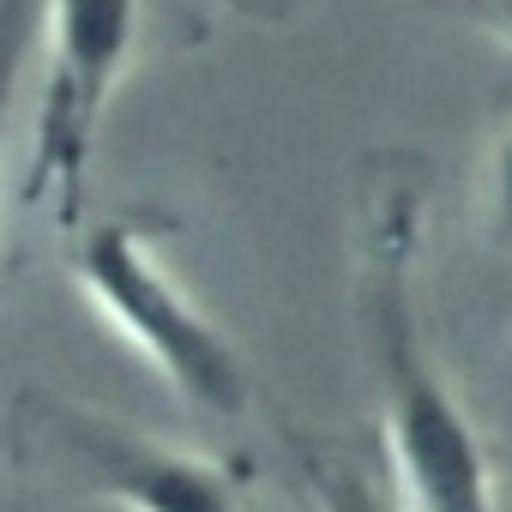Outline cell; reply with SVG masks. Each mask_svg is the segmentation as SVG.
I'll return each mask as SVG.
<instances>
[{
	"mask_svg": "<svg viewBox=\"0 0 512 512\" xmlns=\"http://www.w3.org/2000/svg\"><path fill=\"white\" fill-rule=\"evenodd\" d=\"M482 193H488V223L512 241V127L488 145V169H482Z\"/></svg>",
	"mask_w": 512,
	"mask_h": 512,
	"instance_id": "8992f818",
	"label": "cell"
},
{
	"mask_svg": "<svg viewBox=\"0 0 512 512\" xmlns=\"http://www.w3.org/2000/svg\"><path fill=\"white\" fill-rule=\"evenodd\" d=\"M386 181L368 187L362 211V344L380 386V428L392 446V476L410 512H494L488 446L446 386L422 338V308L410 290L416 260V169L380 163Z\"/></svg>",
	"mask_w": 512,
	"mask_h": 512,
	"instance_id": "6da1fadb",
	"label": "cell"
},
{
	"mask_svg": "<svg viewBox=\"0 0 512 512\" xmlns=\"http://www.w3.org/2000/svg\"><path fill=\"white\" fill-rule=\"evenodd\" d=\"M302 488H308V512H410L398 488H380V476H368L362 464L314 446H302Z\"/></svg>",
	"mask_w": 512,
	"mask_h": 512,
	"instance_id": "5b68a950",
	"label": "cell"
},
{
	"mask_svg": "<svg viewBox=\"0 0 512 512\" xmlns=\"http://www.w3.org/2000/svg\"><path fill=\"white\" fill-rule=\"evenodd\" d=\"M43 7L37 0H7V43H13V61H25V37H31V19Z\"/></svg>",
	"mask_w": 512,
	"mask_h": 512,
	"instance_id": "ba28073f",
	"label": "cell"
},
{
	"mask_svg": "<svg viewBox=\"0 0 512 512\" xmlns=\"http://www.w3.org/2000/svg\"><path fill=\"white\" fill-rule=\"evenodd\" d=\"M13 446L49 482L109 500L121 512H247L241 476L205 452L169 446L109 410L25 392L13 410Z\"/></svg>",
	"mask_w": 512,
	"mask_h": 512,
	"instance_id": "3957f363",
	"label": "cell"
},
{
	"mask_svg": "<svg viewBox=\"0 0 512 512\" xmlns=\"http://www.w3.org/2000/svg\"><path fill=\"white\" fill-rule=\"evenodd\" d=\"M67 278L103 314V326L193 410L241 416L247 410V362L223 338V326L163 272L151 229L139 217H97L67 229Z\"/></svg>",
	"mask_w": 512,
	"mask_h": 512,
	"instance_id": "7a4b0ae2",
	"label": "cell"
},
{
	"mask_svg": "<svg viewBox=\"0 0 512 512\" xmlns=\"http://www.w3.org/2000/svg\"><path fill=\"white\" fill-rule=\"evenodd\" d=\"M37 25H43V85L31 109L25 199L49 211L61 229H79L103 109L133 67L139 0H43Z\"/></svg>",
	"mask_w": 512,
	"mask_h": 512,
	"instance_id": "277c9868",
	"label": "cell"
},
{
	"mask_svg": "<svg viewBox=\"0 0 512 512\" xmlns=\"http://www.w3.org/2000/svg\"><path fill=\"white\" fill-rule=\"evenodd\" d=\"M452 7H458L464 19H476L488 37H500V43L512 49V0H452Z\"/></svg>",
	"mask_w": 512,
	"mask_h": 512,
	"instance_id": "52a82bcc",
	"label": "cell"
}]
</instances>
